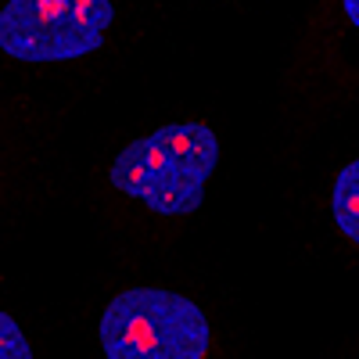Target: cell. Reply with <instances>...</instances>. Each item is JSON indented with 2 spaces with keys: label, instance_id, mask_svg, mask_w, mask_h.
<instances>
[{
  "label": "cell",
  "instance_id": "1",
  "mask_svg": "<svg viewBox=\"0 0 359 359\" xmlns=\"http://www.w3.org/2000/svg\"><path fill=\"white\" fill-rule=\"evenodd\" d=\"M223 158V140L201 123H169L115 155L108 180L118 194L158 216H191Z\"/></svg>",
  "mask_w": 359,
  "mask_h": 359
},
{
  "label": "cell",
  "instance_id": "2",
  "mask_svg": "<svg viewBox=\"0 0 359 359\" xmlns=\"http://www.w3.org/2000/svg\"><path fill=\"white\" fill-rule=\"evenodd\" d=\"M97 345L108 359H201L212 348V327L187 294L126 287L101 309Z\"/></svg>",
  "mask_w": 359,
  "mask_h": 359
},
{
  "label": "cell",
  "instance_id": "3",
  "mask_svg": "<svg viewBox=\"0 0 359 359\" xmlns=\"http://www.w3.org/2000/svg\"><path fill=\"white\" fill-rule=\"evenodd\" d=\"M111 25V0H8L0 11V47L25 65L76 62L104 43Z\"/></svg>",
  "mask_w": 359,
  "mask_h": 359
},
{
  "label": "cell",
  "instance_id": "4",
  "mask_svg": "<svg viewBox=\"0 0 359 359\" xmlns=\"http://www.w3.org/2000/svg\"><path fill=\"white\" fill-rule=\"evenodd\" d=\"M331 216L334 226L359 245V158L341 165L334 187H331Z\"/></svg>",
  "mask_w": 359,
  "mask_h": 359
},
{
  "label": "cell",
  "instance_id": "5",
  "mask_svg": "<svg viewBox=\"0 0 359 359\" xmlns=\"http://www.w3.org/2000/svg\"><path fill=\"white\" fill-rule=\"evenodd\" d=\"M0 355L4 359H29L33 355L25 334L18 331V323H15V313H0Z\"/></svg>",
  "mask_w": 359,
  "mask_h": 359
},
{
  "label": "cell",
  "instance_id": "6",
  "mask_svg": "<svg viewBox=\"0 0 359 359\" xmlns=\"http://www.w3.org/2000/svg\"><path fill=\"white\" fill-rule=\"evenodd\" d=\"M341 8H345V18H348V25L359 33V0H341Z\"/></svg>",
  "mask_w": 359,
  "mask_h": 359
}]
</instances>
